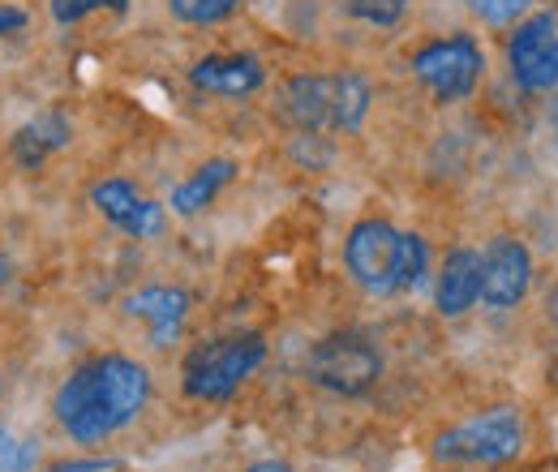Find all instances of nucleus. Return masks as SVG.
Segmentation results:
<instances>
[{"label": "nucleus", "instance_id": "f257e3e1", "mask_svg": "<svg viewBox=\"0 0 558 472\" xmlns=\"http://www.w3.org/2000/svg\"><path fill=\"white\" fill-rule=\"evenodd\" d=\"M150 400V374L146 365L121 352L90 356L73 370L57 391V421L73 443L90 447L112 434H121Z\"/></svg>", "mask_w": 558, "mask_h": 472}, {"label": "nucleus", "instance_id": "f03ea898", "mask_svg": "<svg viewBox=\"0 0 558 472\" xmlns=\"http://www.w3.org/2000/svg\"><path fill=\"white\" fill-rule=\"evenodd\" d=\"M344 263L365 292L396 296L425 279L429 250L417 232H400L387 219H361L344 241Z\"/></svg>", "mask_w": 558, "mask_h": 472}, {"label": "nucleus", "instance_id": "7ed1b4c3", "mask_svg": "<svg viewBox=\"0 0 558 472\" xmlns=\"http://www.w3.org/2000/svg\"><path fill=\"white\" fill-rule=\"evenodd\" d=\"M283 112L305 134H352L369 112V86L356 73H301L283 90Z\"/></svg>", "mask_w": 558, "mask_h": 472}, {"label": "nucleus", "instance_id": "20e7f679", "mask_svg": "<svg viewBox=\"0 0 558 472\" xmlns=\"http://www.w3.org/2000/svg\"><path fill=\"white\" fill-rule=\"evenodd\" d=\"M267 361V339L258 331H241V336H223L198 343L185 365H181V383L185 396L207 400V404H223L241 391V383Z\"/></svg>", "mask_w": 558, "mask_h": 472}, {"label": "nucleus", "instance_id": "39448f33", "mask_svg": "<svg viewBox=\"0 0 558 472\" xmlns=\"http://www.w3.org/2000/svg\"><path fill=\"white\" fill-rule=\"evenodd\" d=\"M524 451V416L515 408H486L434 438V460L442 464H507Z\"/></svg>", "mask_w": 558, "mask_h": 472}, {"label": "nucleus", "instance_id": "423d86ee", "mask_svg": "<svg viewBox=\"0 0 558 472\" xmlns=\"http://www.w3.org/2000/svg\"><path fill=\"white\" fill-rule=\"evenodd\" d=\"M482 73H486V52L473 35H447V39H434L413 52V77L438 104L469 99L477 90Z\"/></svg>", "mask_w": 558, "mask_h": 472}, {"label": "nucleus", "instance_id": "0eeeda50", "mask_svg": "<svg viewBox=\"0 0 558 472\" xmlns=\"http://www.w3.org/2000/svg\"><path fill=\"white\" fill-rule=\"evenodd\" d=\"M310 378L323 391H336V396H349V400L369 396L383 378V352L365 336H352V331L327 336L310 352Z\"/></svg>", "mask_w": 558, "mask_h": 472}, {"label": "nucleus", "instance_id": "6e6552de", "mask_svg": "<svg viewBox=\"0 0 558 472\" xmlns=\"http://www.w3.org/2000/svg\"><path fill=\"white\" fill-rule=\"evenodd\" d=\"M507 65L520 90H555L558 86V13L542 9L524 17L507 44Z\"/></svg>", "mask_w": 558, "mask_h": 472}, {"label": "nucleus", "instance_id": "1a4fd4ad", "mask_svg": "<svg viewBox=\"0 0 558 472\" xmlns=\"http://www.w3.org/2000/svg\"><path fill=\"white\" fill-rule=\"evenodd\" d=\"M533 288V254L515 237H494L482 254V301L489 310H511Z\"/></svg>", "mask_w": 558, "mask_h": 472}, {"label": "nucleus", "instance_id": "9d476101", "mask_svg": "<svg viewBox=\"0 0 558 472\" xmlns=\"http://www.w3.org/2000/svg\"><path fill=\"white\" fill-rule=\"evenodd\" d=\"M90 203L99 206L104 219H112L121 232H130V237H138V241L159 237V232H163V219H168L163 206L142 198L130 181H99V185L90 190Z\"/></svg>", "mask_w": 558, "mask_h": 472}, {"label": "nucleus", "instance_id": "9b49d317", "mask_svg": "<svg viewBox=\"0 0 558 472\" xmlns=\"http://www.w3.org/2000/svg\"><path fill=\"white\" fill-rule=\"evenodd\" d=\"M482 301V254L477 250H451L434 283V305L442 318H460Z\"/></svg>", "mask_w": 558, "mask_h": 472}, {"label": "nucleus", "instance_id": "f8f14e48", "mask_svg": "<svg viewBox=\"0 0 558 472\" xmlns=\"http://www.w3.org/2000/svg\"><path fill=\"white\" fill-rule=\"evenodd\" d=\"M190 82L198 86V90H210V95H232V99H241V95H254L263 82H267V69L258 57H250V52H228V57H207V61H198V65L190 69Z\"/></svg>", "mask_w": 558, "mask_h": 472}, {"label": "nucleus", "instance_id": "ddd939ff", "mask_svg": "<svg viewBox=\"0 0 558 472\" xmlns=\"http://www.w3.org/2000/svg\"><path fill=\"white\" fill-rule=\"evenodd\" d=\"M125 310L134 314V318H146L150 323V343L155 348H168L172 339L181 336V327H185V318H190V296L181 292V288H142L134 292L130 301H125Z\"/></svg>", "mask_w": 558, "mask_h": 472}, {"label": "nucleus", "instance_id": "4468645a", "mask_svg": "<svg viewBox=\"0 0 558 472\" xmlns=\"http://www.w3.org/2000/svg\"><path fill=\"white\" fill-rule=\"evenodd\" d=\"M70 134H73L70 121L61 112H44V117H35L31 125H22L13 134V159L22 168H39L48 155H57L61 146H70Z\"/></svg>", "mask_w": 558, "mask_h": 472}, {"label": "nucleus", "instance_id": "2eb2a0df", "mask_svg": "<svg viewBox=\"0 0 558 472\" xmlns=\"http://www.w3.org/2000/svg\"><path fill=\"white\" fill-rule=\"evenodd\" d=\"M232 172H236L232 159H210V164H203L185 185L172 190V210H177V215H198V210L215 203V194L232 181Z\"/></svg>", "mask_w": 558, "mask_h": 472}, {"label": "nucleus", "instance_id": "dca6fc26", "mask_svg": "<svg viewBox=\"0 0 558 472\" xmlns=\"http://www.w3.org/2000/svg\"><path fill=\"white\" fill-rule=\"evenodd\" d=\"M39 464V443L13 425H0V472H31Z\"/></svg>", "mask_w": 558, "mask_h": 472}, {"label": "nucleus", "instance_id": "f3484780", "mask_svg": "<svg viewBox=\"0 0 558 472\" xmlns=\"http://www.w3.org/2000/svg\"><path fill=\"white\" fill-rule=\"evenodd\" d=\"M241 4H245V0H168L172 17H181V22H190V26H215V22L232 17Z\"/></svg>", "mask_w": 558, "mask_h": 472}, {"label": "nucleus", "instance_id": "a211bd4d", "mask_svg": "<svg viewBox=\"0 0 558 472\" xmlns=\"http://www.w3.org/2000/svg\"><path fill=\"white\" fill-rule=\"evenodd\" d=\"M413 0H349V13L369 22V26H396L409 13Z\"/></svg>", "mask_w": 558, "mask_h": 472}, {"label": "nucleus", "instance_id": "6ab92c4d", "mask_svg": "<svg viewBox=\"0 0 558 472\" xmlns=\"http://www.w3.org/2000/svg\"><path fill=\"white\" fill-rule=\"evenodd\" d=\"M99 9L125 13V9H130V0H52V17H57L61 26H73V22H82V17L99 13Z\"/></svg>", "mask_w": 558, "mask_h": 472}, {"label": "nucleus", "instance_id": "aec40b11", "mask_svg": "<svg viewBox=\"0 0 558 472\" xmlns=\"http://www.w3.org/2000/svg\"><path fill=\"white\" fill-rule=\"evenodd\" d=\"M482 22L489 26H511L515 17H524L529 13V0H464Z\"/></svg>", "mask_w": 558, "mask_h": 472}, {"label": "nucleus", "instance_id": "412c9836", "mask_svg": "<svg viewBox=\"0 0 558 472\" xmlns=\"http://www.w3.org/2000/svg\"><path fill=\"white\" fill-rule=\"evenodd\" d=\"M22 26H26V13L13 9V4H0V35H13V31H22Z\"/></svg>", "mask_w": 558, "mask_h": 472}, {"label": "nucleus", "instance_id": "4be33fe9", "mask_svg": "<svg viewBox=\"0 0 558 472\" xmlns=\"http://www.w3.org/2000/svg\"><path fill=\"white\" fill-rule=\"evenodd\" d=\"M112 460H73V464H57L52 472H112Z\"/></svg>", "mask_w": 558, "mask_h": 472}, {"label": "nucleus", "instance_id": "5701e85b", "mask_svg": "<svg viewBox=\"0 0 558 472\" xmlns=\"http://www.w3.org/2000/svg\"><path fill=\"white\" fill-rule=\"evenodd\" d=\"M241 472H292V464H283V460H263V464H250V469Z\"/></svg>", "mask_w": 558, "mask_h": 472}, {"label": "nucleus", "instance_id": "b1692460", "mask_svg": "<svg viewBox=\"0 0 558 472\" xmlns=\"http://www.w3.org/2000/svg\"><path fill=\"white\" fill-rule=\"evenodd\" d=\"M550 318H555V323H558V288H555V292H550Z\"/></svg>", "mask_w": 558, "mask_h": 472}]
</instances>
